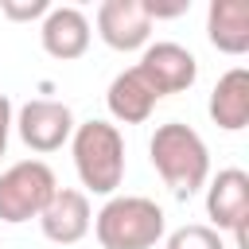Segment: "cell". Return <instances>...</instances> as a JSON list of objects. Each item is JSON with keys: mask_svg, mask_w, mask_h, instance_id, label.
Masks as SVG:
<instances>
[{"mask_svg": "<svg viewBox=\"0 0 249 249\" xmlns=\"http://www.w3.org/2000/svg\"><path fill=\"white\" fill-rule=\"evenodd\" d=\"M148 156H152V167L156 175L163 179V187L175 195V198H191L206 187L210 179V148L206 140L183 124V121H167L152 132L148 140Z\"/></svg>", "mask_w": 249, "mask_h": 249, "instance_id": "1", "label": "cell"}, {"mask_svg": "<svg viewBox=\"0 0 249 249\" xmlns=\"http://www.w3.org/2000/svg\"><path fill=\"white\" fill-rule=\"evenodd\" d=\"M167 218L160 202L144 195H109V202L93 214V233L101 249H156L163 241Z\"/></svg>", "mask_w": 249, "mask_h": 249, "instance_id": "2", "label": "cell"}, {"mask_svg": "<svg viewBox=\"0 0 249 249\" xmlns=\"http://www.w3.org/2000/svg\"><path fill=\"white\" fill-rule=\"evenodd\" d=\"M74 148V167L86 191L93 195H113L124 179V136L109 121H86L74 124L70 136Z\"/></svg>", "mask_w": 249, "mask_h": 249, "instance_id": "3", "label": "cell"}, {"mask_svg": "<svg viewBox=\"0 0 249 249\" xmlns=\"http://www.w3.org/2000/svg\"><path fill=\"white\" fill-rule=\"evenodd\" d=\"M58 191L54 171L43 160H19L0 175V222L19 226L43 214L51 195Z\"/></svg>", "mask_w": 249, "mask_h": 249, "instance_id": "4", "label": "cell"}, {"mask_svg": "<svg viewBox=\"0 0 249 249\" xmlns=\"http://www.w3.org/2000/svg\"><path fill=\"white\" fill-rule=\"evenodd\" d=\"M136 74L152 86L156 97H167V93H183L195 86L198 78V58L183 47V43H171V39H160V43H148L140 62H136Z\"/></svg>", "mask_w": 249, "mask_h": 249, "instance_id": "5", "label": "cell"}, {"mask_svg": "<svg viewBox=\"0 0 249 249\" xmlns=\"http://www.w3.org/2000/svg\"><path fill=\"white\" fill-rule=\"evenodd\" d=\"M16 132L31 152H58L70 136H74V113L66 101H51V97H31L27 105H19L16 113Z\"/></svg>", "mask_w": 249, "mask_h": 249, "instance_id": "6", "label": "cell"}, {"mask_svg": "<svg viewBox=\"0 0 249 249\" xmlns=\"http://www.w3.org/2000/svg\"><path fill=\"white\" fill-rule=\"evenodd\" d=\"M93 226V210H89V198L86 191H74V187H58L51 195V202L43 206L39 214V230L47 241L54 245H74L89 233Z\"/></svg>", "mask_w": 249, "mask_h": 249, "instance_id": "7", "label": "cell"}, {"mask_svg": "<svg viewBox=\"0 0 249 249\" xmlns=\"http://www.w3.org/2000/svg\"><path fill=\"white\" fill-rule=\"evenodd\" d=\"M97 35L113 51H140L148 47L152 19L140 0H105L97 8Z\"/></svg>", "mask_w": 249, "mask_h": 249, "instance_id": "8", "label": "cell"}, {"mask_svg": "<svg viewBox=\"0 0 249 249\" xmlns=\"http://www.w3.org/2000/svg\"><path fill=\"white\" fill-rule=\"evenodd\" d=\"M89 19L82 8L74 4H58L43 16V27H39V39H43V51L58 62H70V58H82L89 51Z\"/></svg>", "mask_w": 249, "mask_h": 249, "instance_id": "9", "label": "cell"}, {"mask_svg": "<svg viewBox=\"0 0 249 249\" xmlns=\"http://www.w3.org/2000/svg\"><path fill=\"white\" fill-rule=\"evenodd\" d=\"M206 218L214 230H237L249 222V175L241 167H222L206 187Z\"/></svg>", "mask_w": 249, "mask_h": 249, "instance_id": "10", "label": "cell"}, {"mask_svg": "<svg viewBox=\"0 0 249 249\" xmlns=\"http://www.w3.org/2000/svg\"><path fill=\"white\" fill-rule=\"evenodd\" d=\"M206 113L226 132H241L249 124V70L245 66H233L218 78V86L210 89Z\"/></svg>", "mask_w": 249, "mask_h": 249, "instance_id": "11", "label": "cell"}, {"mask_svg": "<svg viewBox=\"0 0 249 249\" xmlns=\"http://www.w3.org/2000/svg\"><path fill=\"white\" fill-rule=\"evenodd\" d=\"M206 39L222 54H245L249 51V0H210Z\"/></svg>", "mask_w": 249, "mask_h": 249, "instance_id": "12", "label": "cell"}, {"mask_svg": "<svg viewBox=\"0 0 249 249\" xmlns=\"http://www.w3.org/2000/svg\"><path fill=\"white\" fill-rule=\"evenodd\" d=\"M156 93H152V86L136 74V66L132 70H121L113 82H109V93H105V105H109V113L121 121V124H144L148 117H152V109H156Z\"/></svg>", "mask_w": 249, "mask_h": 249, "instance_id": "13", "label": "cell"}, {"mask_svg": "<svg viewBox=\"0 0 249 249\" xmlns=\"http://www.w3.org/2000/svg\"><path fill=\"white\" fill-rule=\"evenodd\" d=\"M163 249H226V241H222V233L214 226L191 222V226H179L175 233H167Z\"/></svg>", "mask_w": 249, "mask_h": 249, "instance_id": "14", "label": "cell"}, {"mask_svg": "<svg viewBox=\"0 0 249 249\" xmlns=\"http://www.w3.org/2000/svg\"><path fill=\"white\" fill-rule=\"evenodd\" d=\"M0 12H4L8 19H16V23H23V19H39V16H47L51 4H47V0H0Z\"/></svg>", "mask_w": 249, "mask_h": 249, "instance_id": "15", "label": "cell"}, {"mask_svg": "<svg viewBox=\"0 0 249 249\" xmlns=\"http://www.w3.org/2000/svg\"><path fill=\"white\" fill-rule=\"evenodd\" d=\"M148 19H171V16H183L191 8V0H171V4H156V0H140Z\"/></svg>", "mask_w": 249, "mask_h": 249, "instance_id": "16", "label": "cell"}, {"mask_svg": "<svg viewBox=\"0 0 249 249\" xmlns=\"http://www.w3.org/2000/svg\"><path fill=\"white\" fill-rule=\"evenodd\" d=\"M12 121H16V113H12V101H8V93H0V156H4V148H8Z\"/></svg>", "mask_w": 249, "mask_h": 249, "instance_id": "17", "label": "cell"}]
</instances>
